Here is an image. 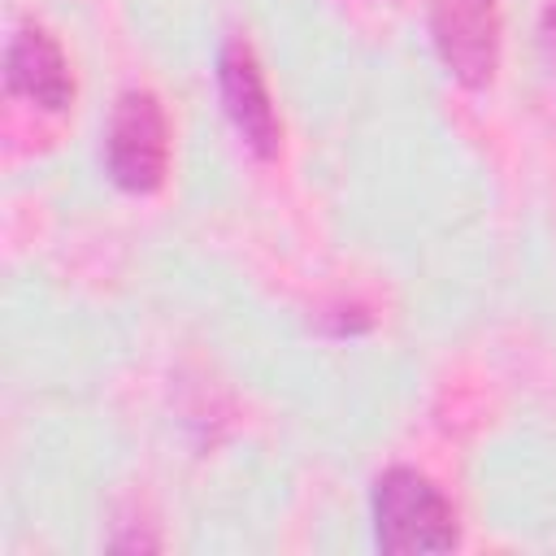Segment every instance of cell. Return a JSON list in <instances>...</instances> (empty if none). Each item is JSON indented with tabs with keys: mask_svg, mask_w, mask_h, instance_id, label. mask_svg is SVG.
<instances>
[{
	"mask_svg": "<svg viewBox=\"0 0 556 556\" xmlns=\"http://www.w3.org/2000/svg\"><path fill=\"white\" fill-rule=\"evenodd\" d=\"M104 165L122 191H156L169 169V126L161 100L152 91H122L109 130H104Z\"/></svg>",
	"mask_w": 556,
	"mask_h": 556,
	"instance_id": "2",
	"label": "cell"
},
{
	"mask_svg": "<svg viewBox=\"0 0 556 556\" xmlns=\"http://www.w3.org/2000/svg\"><path fill=\"white\" fill-rule=\"evenodd\" d=\"M217 87H222L226 117L235 122V130L252 148V156L274 161L278 148H282V122L274 113L265 74H261V65H256V56H252V48L243 39H230L222 48V56H217Z\"/></svg>",
	"mask_w": 556,
	"mask_h": 556,
	"instance_id": "4",
	"label": "cell"
},
{
	"mask_svg": "<svg viewBox=\"0 0 556 556\" xmlns=\"http://www.w3.org/2000/svg\"><path fill=\"white\" fill-rule=\"evenodd\" d=\"M4 83L30 104L61 113L74 100V74L61 43L43 26H22L4 48Z\"/></svg>",
	"mask_w": 556,
	"mask_h": 556,
	"instance_id": "5",
	"label": "cell"
},
{
	"mask_svg": "<svg viewBox=\"0 0 556 556\" xmlns=\"http://www.w3.org/2000/svg\"><path fill=\"white\" fill-rule=\"evenodd\" d=\"M430 39L456 83L486 87L500 65V0H430Z\"/></svg>",
	"mask_w": 556,
	"mask_h": 556,
	"instance_id": "3",
	"label": "cell"
},
{
	"mask_svg": "<svg viewBox=\"0 0 556 556\" xmlns=\"http://www.w3.org/2000/svg\"><path fill=\"white\" fill-rule=\"evenodd\" d=\"M374 543L382 552H447L460 543L456 508L417 469H387L374 482Z\"/></svg>",
	"mask_w": 556,
	"mask_h": 556,
	"instance_id": "1",
	"label": "cell"
}]
</instances>
